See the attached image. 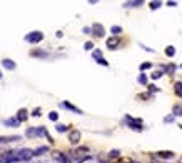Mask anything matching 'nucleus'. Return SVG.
I'll return each mask as SVG.
<instances>
[{
  "label": "nucleus",
  "mask_w": 182,
  "mask_h": 163,
  "mask_svg": "<svg viewBox=\"0 0 182 163\" xmlns=\"http://www.w3.org/2000/svg\"><path fill=\"white\" fill-rule=\"evenodd\" d=\"M48 118H50L52 122H57V120H59V113H57V112H50V113H48Z\"/></svg>",
  "instance_id": "c756f323"
},
{
  "label": "nucleus",
  "mask_w": 182,
  "mask_h": 163,
  "mask_svg": "<svg viewBox=\"0 0 182 163\" xmlns=\"http://www.w3.org/2000/svg\"><path fill=\"white\" fill-rule=\"evenodd\" d=\"M92 57H94V60H95V58H100V57H102V50H99V48L92 50Z\"/></svg>",
  "instance_id": "c85d7f7f"
},
{
  "label": "nucleus",
  "mask_w": 182,
  "mask_h": 163,
  "mask_svg": "<svg viewBox=\"0 0 182 163\" xmlns=\"http://www.w3.org/2000/svg\"><path fill=\"white\" fill-rule=\"evenodd\" d=\"M75 153H89V148L87 147H79V148L75 150Z\"/></svg>",
  "instance_id": "2f4dec72"
},
{
  "label": "nucleus",
  "mask_w": 182,
  "mask_h": 163,
  "mask_svg": "<svg viewBox=\"0 0 182 163\" xmlns=\"http://www.w3.org/2000/svg\"><path fill=\"white\" fill-rule=\"evenodd\" d=\"M90 28H92V35L99 37V38H102V37L105 35V28H104V25H100V23H94Z\"/></svg>",
  "instance_id": "39448f33"
},
{
  "label": "nucleus",
  "mask_w": 182,
  "mask_h": 163,
  "mask_svg": "<svg viewBox=\"0 0 182 163\" xmlns=\"http://www.w3.org/2000/svg\"><path fill=\"white\" fill-rule=\"evenodd\" d=\"M172 115L174 116H182V107L181 105H175L174 108H172Z\"/></svg>",
  "instance_id": "a211bd4d"
},
{
  "label": "nucleus",
  "mask_w": 182,
  "mask_h": 163,
  "mask_svg": "<svg viewBox=\"0 0 182 163\" xmlns=\"http://www.w3.org/2000/svg\"><path fill=\"white\" fill-rule=\"evenodd\" d=\"M157 156H159V158H165V160H170V158H174V153H172V151H165V150H162V151H157Z\"/></svg>",
  "instance_id": "4468645a"
},
{
  "label": "nucleus",
  "mask_w": 182,
  "mask_h": 163,
  "mask_svg": "<svg viewBox=\"0 0 182 163\" xmlns=\"http://www.w3.org/2000/svg\"><path fill=\"white\" fill-rule=\"evenodd\" d=\"M167 5H169V7H175V5H177V2H167Z\"/></svg>",
  "instance_id": "ea45409f"
},
{
  "label": "nucleus",
  "mask_w": 182,
  "mask_h": 163,
  "mask_svg": "<svg viewBox=\"0 0 182 163\" xmlns=\"http://www.w3.org/2000/svg\"><path fill=\"white\" fill-rule=\"evenodd\" d=\"M161 77H164V72H162V70H157V72H154V73L150 75L152 80H157V78H161Z\"/></svg>",
  "instance_id": "5701e85b"
},
{
  "label": "nucleus",
  "mask_w": 182,
  "mask_h": 163,
  "mask_svg": "<svg viewBox=\"0 0 182 163\" xmlns=\"http://www.w3.org/2000/svg\"><path fill=\"white\" fill-rule=\"evenodd\" d=\"M80 131L79 130H72L70 133H69V142L72 143V145H77V143L80 142Z\"/></svg>",
  "instance_id": "423d86ee"
},
{
  "label": "nucleus",
  "mask_w": 182,
  "mask_h": 163,
  "mask_svg": "<svg viewBox=\"0 0 182 163\" xmlns=\"http://www.w3.org/2000/svg\"><path fill=\"white\" fill-rule=\"evenodd\" d=\"M84 48L90 52V50H94V43H92V42H85V45H84Z\"/></svg>",
  "instance_id": "473e14b6"
},
{
  "label": "nucleus",
  "mask_w": 182,
  "mask_h": 163,
  "mask_svg": "<svg viewBox=\"0 0 182 163\" xmlns=\"http://www.w3.org/2000/svg\"><path fill=\"white\" fill-rule=\"evenodd\" d=\"M32 115H34V116H40V115H42V113H40V108H35L34 112H32Z\"/></svg>",
  "instance_id": "e433bc0d"
},
{
  "label": "nucleus",
  "mask_w": 182,
  "mask_h": 163,
  "mask_svg": "<svg viewBox=\"0 0 182 163\" xmlns=\"http://www.w3.org/2000/svg\"><path fill=\"white\" fill-rule=\"evenodd\" d=\"M110 34H112V37H119V35L122 34V27H119V25H112Z\"/></svg>",
  "instance_id": "dca6fc26"
},
{
  "label": "nucleus",
  "mask_w": 182,
  "mask_h": 163,
  "mask_svg": "<svg viewBox=\"0 0 182 163\" xmlns=\"http://www.w3.org/2000/svg\"><path fill=\"white\" fill-rule=\"evenodd\" d=\"M165 70L169 72V75H174V72H175V65H169V67H165Z\"/></svg>",
  "instance_id": "72a5a7b5"
},
{
  "label": "nucleus",
  "mask_w": 182,
  "mask_h": 163,
  "mask_svg": "<svg viewBox=\"0 0 182 163\" xmlns=\"http://www.w3.org/2000/svg\"><path fill=\"white\" fill-rule=\"evenodd\" d=\"M152 163H154V162H152Z\"/></svg>",
  "instance_id": "c03bdc74"
},
{
  "label": "nucleus",
  "mask_w": 182,
  "mask_h": 163,
  "mask_svg": "<svg viewBox=\"0 0 182 163\" xmlns=\"http://www.w3.org/2000/svg\"><path fill=\"white\" fill-rule=\"evenodd\" d=\"M42 40H44V34L40 30H35V32H30L25 35V42H28V43H40Z\"/></svg>",
  "instance_id": "f257e3e1"
},
{
  "label": "nucleus",
  "mask_w": 182,
  "mask_h": 163,
  "mask_svg": "<svg viewBox=\"0 0 182 163\" xmlns=\"http://www.w3.org/2000/svg\"><path fill=\"white\" fill-rule=\"evenodd\" d=\"M172 122H174V115H169L164 118V123H172Z\"/></svg>",
  "instance_id": "f704fd0d"
},
{
  "label": "nucleus",
  "mask_w": 182,
  "mask_h": 163,
  "mask_svg": "<svg viewBox=\"0 0 182 163\" xmlns=\"http://www.w3.org/2000/svg\"><path fill=\"white\" fill-rule=\"evenodd\" d=\"M3 125H5V127H10V128H17V127L20 125V122L14 116V118H5V120H3Z\"/></svg>",
  "instance_id": "9d476101"
},
{
  "label": "nucleus",
  "mask_w": 182,
  "mask_h": 163,
  "mask_svg": "<svg viewBox=\"0 0 182 163\" xmlns=\"http://www.w3.org/2000/svg\"><path fill=\"white\" fill-rule=\"evenodd\" d=\"M174 87H175V93L182 97V82H177V83H175Z\"/></svg>",
  "instance_id": "393cba45"
},
{
  "label": "nucleus",
  "mask_w": 182,
  "mask_h": 163,
  "mask_svg": "<svg viewBox=\"0 0 182 163\" xmlns=\"http://www.w3.org/2000/svg\"><path fill=\"white\" fill-rule=\"evenodd\" d=\"M149 7L152 8V10H157V8H161V7H162V2H161V0H155V2H150V3H149Z\"/></svg>",
  "instance_id": "aec40b11"
},
{
  "label": "nucleus",
  "mask_w": 182,
  "mask_h": 163,
  "mask_svg": "<svg viewBox=\"0 0 182 163\" xmlns=\"http://www.w3.org/2000/svg\"><path fill=\"white\" fill-rule=\"evenodd\" d=\"M149 97H150V95H149V93H144V95H140V97H139V98H144V100H147Z\"/></svg>",
  "instance_id": "58836bf2"
},
{
  "label": "nucleus",
  "mask_w": 182,
  "mask_h": 163,
  "mask_svg": "<svg viewBox=\"0 0 182 163\" xmlns=\"http://www.w3.org/2000/svg\"><path fill=\"white\" fill-rule=\"evenodd\" d=\"M165 55H167V57H174V55H175V48L172 47V45H169V47L165 48Z\"/></svg>",
  "instance_id": "4be33fe9"
},
{
  "label": "nucleus",
  "mask_w": 182,
  "mask_h": 163,
  "mask_svg": "<svg viewBox=\"0 0 182 163\" xmlns=\"http://www.w3.org/2000/svg\"><path fill=\"white\" fill-rule=\"evenodd\" d=\"M2 67L7 68V70H15V68H17V63H15L14 60H10V58H3V60H2Z\"/></svg>",
  "instance_id": "1a4fd4ad"
},
{
  "label": "nucleus",
  "mask_w": 182,
  "mask_h": 163,
  "mask_svg": "<svg viewBox=\"0 0 182 163\" xmlns=\"http://www.w3.org/2000/svg\"><path fill=\"white\" fill-rule=\"evenodd\" d=\"M149 92H150V93H152V92H159V88L154 87V85H150V87H149Z\"/></svg>",
  "instance_id": "4c0bfd02"
},
{
  "label": "nucleus",
  "mask_w": 182,
  "mask_h": 163,
  "mask_svg": "<svg viewBox=\"0 0 182 163\" xmlns=\"http://www.w3.org/2000/svg\"><path fill=\"white\" fill-rule=\"evenodd\" d=\"M95 62L99 63V65H104V67H109V62L104 58V57H100V58H95Z\"/></svg>",
  "instance_id": "cd10ccee"
},
{
  "label": "nucleus",
  "mask_w": 182,
  "mask_h": 163,
  "mask_svg": "<svg viewBox=\"0 0 182 163\" xmlns=\"http://www.w3.org/2000/svg\"><path fill=\"white\" fill-rule=\"evenodd\" d=\"M15 118H17V120H19V122H25V120H27L28 118V112L25 108H20L19 110V112H17V116H15Z\"/></svg>",
  "instance_id": "9b49d317"
},
{
  "label": "nucleus",
  "mask_w": 182,
  "mask_h": 163,
  "mask_svg": "<svg viewBox=\"0 0 182 163\" xmlns=\"http://www.w3.org/2000/svg\"><path fill=\"white\" fill-rule=\"evenodd\" d=\"M32 156H34V150L22 148V150L17 151V160H19V162H28Z\"/></svg>",
  "instance_id": "7ed1b4c3"
},
{
  "label": "nucleus",
  "mask_w": 182,
  "mask_h": 163,
  "mask_svg": "<svg viewBox=\"0 0 182 163\" xmlns=\"http://www.w3.org/2000/svg\"><path fill=\"white\" fill-rule=\"evenodd\" d=\"M60 107H64V108L70 110V112H74V113H77V115H82V113H84L80 108H77L75 105H72V103H69V102H62V103H60Z\"/></svg>",
  "instance_id": "0eeeda50"
},
{
  "label": "nucleus",
  "mask_w": 182,
  "mask_h": 163,
  "mask_svg": "<svg viewBox=\"0 0 182 163\" xmlns=\"http://www.w3.org/2000/svg\"><path fill=\"white\" fill-rule=\"evenodd\" d=\"M54 158H55V160H57L59 163H69V158L64 155V153H55Z\"/></svg>",
  "instance_id": "2eb2a0df"
},
{
  "label": "nucleus",
  "mask_w": 182,
  "mask_h": 163,
  "mask_svg": "<svg viewBox=\"0 0 182 163\" xmlns=\"http://www.w3.org/2000/svg\"><path fill=\"white\" fill-rule=\"evenodd\" d=\"M48 151V147H39L37 150H34V156H40L44 153H47Z\"/></svg>",
  "instance_id": "f3484780"
},
{
  "label": "nucleus",
  "mask_w": 182,
  "mask_h": 163,
  "mask_svg": "<svg viewBox=\"0 0 182 163\" xmlns=\"http://www.w3.org/2000/svg\"><path fill=\"white\" fill-rule=\"evenodd\" d=\"M142 5V0H129V2H124V7L125 8H137Z\"/></svg>",
  "instance_id": "f8f14e48"
},
{
  "label": "nucleus",
  "mask_w": 182,
  "mask_h": 163,
  "mask_svg": "<svg viewBox=\"0 0 182 163\" xmlns=\"http://www.w3.org/2000/svg\"><path fill=\"white\" fill-rule=\"evenodd\" d=\"M2 77H3V73H2V72H0V78H2Z\"/></svg>",
  "instance_id": "37998d69"
},
{
  "label": "nucleus",
  "mask_w": 182,
  "mask_h": 163,
  "mask_svg": "<svg viewBox=\"0 0 182 163\" xmlns=\"http://www.w3.org/2000/svg\"><path fill=\"white\" fill-rule=\"evenodd\" d=\"M30 55H32V57H37V58H47L48 52H45V50H32Z\"/></svg>",
  "instance_id": "ddd939ff"
},
{
  "label": "nucleus",
  "mask_w": 182,
  "mask_h": 163,
  "mask_svg": "<svg viewBox=\"0 0 182 163\" xmlns=\"http://www.w3.org/2000/svg\"><path fill=\"white\" fill-rule=\"evenodd\" d=\"M57 37H59V38H62V37H64V32H60V30H59V32H57Z\"/></svg>",
  "instance_id": "79ce46f5"
},
{
  "label": "nucleus",
  "mask_w": 182,
  "mask_h": 163,
  "mask_svg": "<svg viewBox=\"0 0 182 163\" xmlns=\"http://www.w3.org/2000/svg\"><path fill=\"white\" fill-rule=\"evenodd\" d=\"M35 133H37V136H44V135H47V128L45 127H37Z\"/></svg>",
  "instance_id": "6ab92c4d"
},
{
  "label": "nucleus",
  "mask_w": 182,
  "mask_h": 163,
  "mask_svg": "<svg viewBox=\"0 0 182 163\" xmlns=\"http://www.w3.org/2000/svg\"><path fill=\"white\" fill-rule=\"evenodd\" d=\"M150 67H152V63H150V62H144V63L140 65V72H144V70H149Z\"/></svg>",
  "instance_id": "7c9ffc66"
},
{
  "label": "nucleus",
  "mask_w": 182,
  "mask_h": 163,
  "mask_svg": "<svg viewBox=\"0 0 182 163\" xmlns=\"http://www.w3.org/2000/svg\"><path fill=\"white\" fill-rule=\"evenodd\" d=\"M17 151H7L5 155L0 158V163H17Z\"/></svg>",
  "instance_id": "20e7f679"
},
{
  "label": "nucleus",
  "mask_w": 182,
  "mask_h": 163,
  "mask_svg": "<svg viewBox=\"0 0 182 163\" xmlns=\"http://www.w3.org/2000/svg\"><path fill=\"white\" fill-rule=\"evenodd\" d=\"M55 130H57L59 133H65V131H69V127H67V125H62V123H59V125L55 127Z\"/></svg>",
  "instance_id": "412c9836"
},
{
  "label": "nucleus",
  "mask_w": 182,
  "mask_h": 163,
  "mask_svg": "<svg viewBox=\"0 0 182 163\" xmlns=\"http://www.w3.org/2000/svg\"><path fill=\"white\" fill-rule=\"evenodd\" d=\"M137 80H139V83H142V85H147V77H145V73H140Z\"/></svg>",
  "instance_id": "a878e982"
},
{
  "label": "nucleus",
  "mask_w": 182,
  "mask_h": 163,
  "mask_svg": "<svg viewBox=\"0 0 182 163\" xmlns=\"http://www.w3.org/2000/svg\"><path fill=\"white\" fill-rule=\"evenodd\" d=\"M82 32H84L85 35H92V28H90V27H84V28H82Z\"/></svg>",
  "instance_id": "c9c22d12"
},
{
  "label": "nucleus",
  "mask_w": 182,
  "mask_h": 163,
  "mask_svg": "<svg viewBox=\"0 0 182 163\" xmlns=\"http://www.w3.org/2000/svg\"><path fill=\"white\" fill-rule=\"evenodd\" d=\"M25 135H27L28 138H34V136H37V133H35V128H27Z\"/></svg>",
  "instance_id": "bb28decb"
},
{
  "label": "nucleus",
  "mask_w": 182,
  "mask_h": 163,
  "mask_svg": "<svg viewBox=\"0 0 182 163\" xmlns=\"http://www.w3.org/2000/svg\"><path fill=\"white\" fill-rule=\"evenodd\" d=\"M119 43H120L119 37H110V38H107V47L110 50H115V48L119 47Z\"/></svg>",
  "instance_id": "6e6552de"
},
{
  "label": "nucleus",
  "mask_w": 182,
  "mask_h": 163,
  "mask_svg": "<svg viewBox=\"0 0 182 163\" xmlns=\"http://www.w3.org/2000/svg\"><path fill=\"white\" fill-rule=\"evenodd\" d=\"M120 156V151L119 150H110L109 151V158H119Z\"/></svg>",
  "instance_id": "b1692460"
},
{
  "label": "nucleus",
  "mask_w": 182,
  "mask_h": 163,
  "mask_svg": "<svg viewBox=\"0 0 182 163\" xmlns=\"http://www.w3.org/2000/svg\"><path fill=\"white\" fill-rule=\"evenodd\" d=\"M125 122H127L129 127H130L132 130H135V131H142V130H144L140 118H132L130 115H127V116H125Z\"/></svg>",
  "instance_id": "f03ea898"
},
{
  "label": "nucleus",
  "mask_w": 182,
  "mask_h": 163,
  "mask_svg": "<svg viewBox=\"0 0 182 163\" xmlns=\"http://www.w3.org/2000/svg\"><path fill=\"white\" fill-rule=\"evenodd\" d=\"M142 48H144V50H147V52H154V50H152V48H149V47H145V45H140Z\"/></svg>",
  "instance_id": "a19ab883"
}]
</instances>
